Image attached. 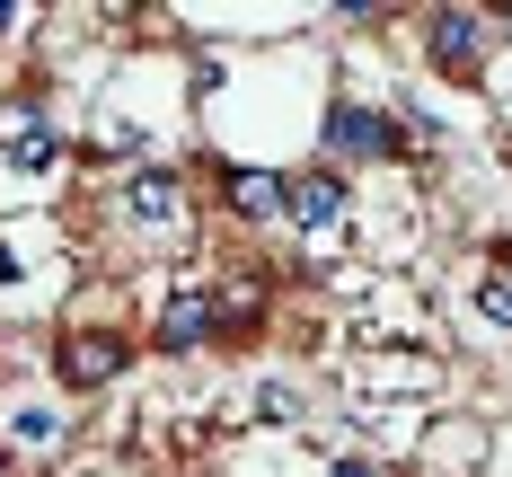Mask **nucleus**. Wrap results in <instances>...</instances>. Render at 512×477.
I'll return each mask as SVG.
<instances>
[{
  "mask_svg": "<svg viewBox=\"0 0 512 477\" xmlns=\"http://www.w3.org/2000/svg\"><path fill=\"white\" fill-rule=\"evenodd\" d=\"M0 133H9V151L27 159V168H45V159H53V133H45V115H36V106H9V124H0Z\"/></svg>",
  "mask_w": 512,
  "mask_h": 477,
  "instance_id": "nucleus-8",
  "label": "nucleus"
},
{
  "mask_svg": "<svg viewBox=\"0 0 512 477\" xmlns=\"http://www.w3.org/2000/svg\"><path fill=\"white\" fill-rule=\"evenodd\" d=\"M327 142H336V159H380V151H398V124H389L380 106L345 98L336 115H327Z\"/></svg>",
  "mask_w": 512,
  "mask_h": 477,
  "instance_id": "nucleus-2",
  "label": "nucleus"
},
{
  "mask_svg": "<svg viewBox=\"0 0 512 477\" xmlns=\"http://www.w3.org/2000/svg\"><path fill=\"white\" fill-rule=\"evenodd\" d=\"M477 310L495 318V327H512V265H495V274L477 283Z\"/></svg>",
  "mask_w": 512,
  "mask_h": 477,
  "instance_id": "nucleus-9",
  "label": "nucleus"
},
{
  "mask_svg": "<svg viewBox=\"0 0 512 477\" xmlns=\"http://www.w3.org/2000/svg\"><path fill=\"white\" fill-rule=\"evenodd\" d=\"M283 212H292L301 230H327V221L345 212V177H336V168H301V177H283Z\"/></svg>",
  "mask_w": 512,
  "mask_h": 477,
  "instance_id": "nucleus-3",
  "label": "nucleus"
},
{
  "mask_svg": "<svg viewBox=\"0 0 512 477\" xmlns=\"http://www.w3.org/2000/svg\"><path fill=\"white\" fill-rule=\"evenodd\" d=\"M424 53H433L442 71H477V62H486V18H477V9H433V18H424Z\"/></svg>",
  "mask_w": 512,
  "mask_h": 477,
  "instance_id": "nucleus-1",
  "label": "nucleus"
},
{
  "mask_svg": "<svg viewBox=\"0 0 512 477\" xmlns=\"http://www.w3.org/2000/svg\"><path fill=\"white\" fill-rule=\"evenodd\" d=\"M336 477H380V469H371V460H336Z\"/></svg>",
  "mask_w": 512,
  "mask_h": 477,
  "instance_id": "nucleus-10",
  "label": "nucleus"
},
{
  "mask_svg": "<svg viewBox=\"0 0 512 477\" xmlns=\"http://www.w3.org/2000/svg\"><path fill=\"white\" fill-rule=\"evenodd\" d=\"M62 371H71L80 389L115 380V371H124V336H71V345H62Z\"/></svg>",
  "mask_w": 512,
  "mask_h": 477,
  "instance_id": "nucleus-5",
  "label": "nucleus"
},
{
  "mask_svg": "<svg viewBox=\"0 0 512 477\" xmlns=\"http://www.w3.org/2000/svg\"><path fill=\"white\" fill-rule=\"evenodd\" d=\"M177 168H133V186H124V204H133V221H168L177 212Z\"/></svg>",
  "mask_w": 512,
  "mask_h": 477,
  "instance_id": "nucleus-6",
  "label": "nucleus"
},
{
  "mask_svg": "<svg viewBox=\"0 0 512 477\" xmlns=\"http://www.w3.org/2000/svg\"><path fill=\"white\" fill-rule=\"evenodd\" d=\"M0 477H9V451H0Z\"/></svg>",
  "mask_w": 512,
  "mask_h": 477,
  "instance_id": "nucleus-11",
  "label": "nucleus"
},
{
  "mask_svg": "<svg viewBox=\"0 0 512 477\" xmlns=\"http://www.w3.org/2000/svg\"><path fill=\"white\" fill-rule=\"evenodd\" d=\"M204 336H221V301H204V292H177V301L159 310V345H168V354H195Z\"/></svg>",
  "mask_w": 512,
  "mask_h": 477,
  "instance_id": "nucleus-4",
  "label": "nucleus"
},
{
  "mask_svg": "<svg viewBox=\"0 0 512 477\" xmlns=\"http://www.w3.org/2000/svg\"><path fill=\"white\" fill-rule=\"evenodd\" d=\"M230 204L248 212V221L283 212V177H274V168H230Z\"/></svg>",
  "mask_w": 512,
  "mask_h": 477,
  "instance_id": "nucleus-7",
  "label": "nucleus"
}]
</instances>
